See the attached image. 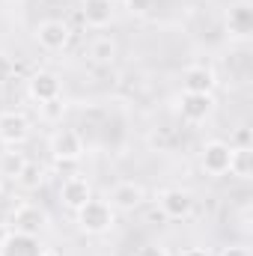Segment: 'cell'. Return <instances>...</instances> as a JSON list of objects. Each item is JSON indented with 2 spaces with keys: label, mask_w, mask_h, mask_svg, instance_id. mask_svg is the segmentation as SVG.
<instances>
[{
  "label": "cell",
  "mask_w": 253,
  "mask_h": 256,
  "mask_svg": "<svg viewBox=\"0 0 253 256\" xmlns=\"http://www.w3.org/2000/svg\"><path fill=\"white\" fill-rule=\"evenodd\" d=\"M74 214H78V230L86 232V236H104V232H110L114 224H116L114 206H110L108 200H96V196L86 200Z\"/></svg>",
  "instance_id": "6da1fadb"
},
{
  "label": "cell",
  "mask_w": 253,
  "mask_h": 256,
  "mask_svg": "<svg viewBox=\"0 0 253 256\" xmlns=\"http://www.w3.org/2000/svg\"><path fill=\"white\" fill-rule=\"evenodd\" d=\"M9 230L24 236H42L48 230V212L36 202H18L9 214Z\"/></svg>",
  "instance_id": "7a4b0ae2"
},
{
  "label": "cell",
  "mask_w": 253,
  "mask_h": 256,
  "mask_svg": "<svg viewBox=\"0 0 253 256\" xmlns=\"http://www.w3.org/2000/svg\"><path fill=\"white\" fill-rule=\"evenodd\" d=\"M176 114L182 116V122L200 126L214 114V96L212 92H179L176 98Z\"/></svg>",
  "instance_id": "3957f363"
},
{
  "label": "cell",
  "mask_w": 253,
  "mask_h": 256,
  "mask_svg": "<svg viewBox=\"0 0 253 256\" xmlns=\"http://www.w3.org/2000/svg\"><path fill=\"white\" fill-rule=\"evenodd\" d=\"M48 152L54 155V161L60 164H74L84 158L86 146H84V137L74 131V128H57L48 140Z\"/></svg>",
  "instance_id": "277c9868"
},
{
  "label": "cell",
  "mask_w": 253,
  "mask_h": 256,
  "mask_svg": "<svg viewBox=\"0 0 253 256\" xmlns=\"http://www.w3.org/2000/svg\"><path fill=\"white\" fill-rule=\"evenodd\" d=\"M30 120L24 110H3L0 114V143L6 149H21L30 140Z\"/></svg>",
  "instance_id": "5b68a950"
},
{
  "label": "cell",
  "mask_w": 253,
  "mask_h": 256,
  "mask_svg": "<svg viewBox=\"0 0 253 256\" xmlns=\"http://www.w3.org/2000/svg\"><path fill=\"white\" fill-rule=\"evenodd\" d=\"M194 194L182 188H164L158 194V208L167 220H188L194 214Z\"/></svg>",
  "instance_id": "8992f818"
},
{
  "label": "cell",
  "mask_w": 253,
  "mask_h": 256,
  "mask_svg": "<svg viewBox=\"0 0 253 256\" xmlns=\"http://www.w3.org/2000/svg\"><path fill=\"white\" fill-rule=\"evenodd\" d=\"M33 36H36L39 48H45V51H51V54L63 51L66 45L72 42V30H68V24L60 21V18H45V21H39L36 30H33Z\"/></svg>",
  "instance_id": "52a82bcc"
},
{
  "label": "cell",
  "mask_w": 253,
  "mask_h": 256,
  "mask_svg": "<svg viewBox=\"0 0 253 256\" xmlns=\"http://www.w3.org/2000/svg\"><path fill=\"white\" fill-rule=\"evenodd\" d=\"M27 96H30L36 104L51 102V98H60V96H63V80H60V74H57V72H48V68L33 72L30 80H27Z\"/></svg>",
  "instance_id": "ba28073f"
},
{
  "label": "cell",
  "mask_w": 253,
  "mask_h": 256,
  "mask_svg": "<svg viewBox=\"0 0 253 256\" xmlns=\"http://www.w3.org/2000/svg\"><path fill=\"white\" fill-rule=\"evenodd\" d=\"M230 155H232V146L226 140H208L200 152V164L208 176H224L230 173Z\"/></svg>",
  "instance_id": "9c48e42d"
},
{
  "label": "cell",
  "mask_w": 253,
  "mask_h": 256,
  "mask_svg": "<svg viewBox=\"0 0 253 256\" xmlns=\"http://www.w3.org/2000/svg\"><path fill=\"white\" fill-rule=\"evenodd\" d=\"M42 254H45V244L39 242V236H24V232L9 230L0 238V256H42Z\"/></svg>",
  "instance_id": "30bf717a"
},
{
  "label": "cell",
  "mask_w": 253,
  "mask_h": 256,
  "mask_svg": "<svg viewBox=\"0 0 253 256\" xmlns=\"http://www.w3.org/2000/svg\"><path fill=\"white\" fill-rule=\"evenodd\" d=\"M143 200H146V191L137 182H116L108 194V202L114 206V212H134L143 206Z\"/></svg>",
  "instance_id": "8fae6325"
},
{
  "label": "cell",
  "mask_w": 253,
  "mask_h": 256,
  "mask_svg": "<svg viewBox=\"0 0 253 256\" xmlns=\"http://www.w3.org/2000/svg\"><path fill=\"white\" fill-rule=\"evenodd\" d=\"M226 30L236 39H248L253 33V6L248 0H238V3L230 6V12H226Z\"/></svg>",
  "instance_id": "7c38bea8"
},
{
  "label": "cell",
  "mask_w": 253,
  "mask_h": 256,
  "mask_svg": "<svg viewBox=\"0 0 253 256\" xmlns=\"http://www.w3.org/2000/svg\"><path fill=\"white\" fill-rule=\"evenodd\" d=\"M60 200H63L66 208L78 212L86 200H92V185L84 176H68V179H63V185H60Z\"/></svg>",
  "instance_id": "4fadbf2b"
},
{
  "label": "cell",
  "mask_w": 253,
  "mask_h": 256,
  "mask_svg": "<svg viewBox=\"0 0 253 256\" xmlns=\"http://www.w3.org/2000/svg\"><path fill=\"white\" fill-rule=\"evenodd\" d=\"M218 78L208 66H188L182 74V90L185 92H214Z\"/></svg>",
  "instance_id": "5bb4252c"
},
{
  "label": "cell",
  "mask_w": 253,
  "mask_h": 256,
  "mask_svg": "<svg viewBox=\"0 0 253 256\" xmlns=\"http://www.w3.org/2000/svg\"><path fill=\"white\" fill-rule=\"evenodd\" d=\"M80 15H84V24L86 27L102 30V27H108L114 21V3L110 0H84Z\"/></svg>",
  "instance_id": "9a60e30c"
},
{
  "label": "cell",
  "mask_w": 253,
  "mask_h": 256,
  "mask_svg": "<svg viewBox=\"0 0 253 256\" xmlns=\"http://www.w3.org/2000/svg\"><path fill=\"white\" fill-rule=\"evenodd\" d=\"M116 54H120V48H116V42L110 36H98V39L90 42V60L96 66H114Z\"/></svg>",
  "instance_id": "2e32d148"
},
{
  "label": "cell",
  "mask_w": 253,
  "mask_h": 256,
  "mask_svg": "<svg viewBox=\"0 0 253 256\" xmlns=\"http://www.w3.org/2000/svg\"><path fill=\"white\" fill-rule=\"evenodd\" d=\"M45 176H48V170H45L39 161H27L15 182H18V188H24V191H36V188L45 185Z\"/></svg>",
  "instance_id": "e0dca14e"
},
{
  "label": "cell",
  "mask_w": 253,
  "mask_h": 256,
  "mask_svg": "<svg viewBox=\"0 0 253 256\" xmlns=\"http://www.w3.org/2000/svg\"><path fill=\"white\" fill-rule=\"evenodd\" d=\"M230 173L238 179H250L253 176V146L250 149H232L230 155Z\"/></svg>",
  "instance_id": "ac0fdd59"
},
{
  "label": "cell",
  "mask_w": 253,
  "mask_h": 256,
  "mask_svg": "<svg viewBox=\"0 0 253 256\" xmlns=\"http://www.w3.org/2000/svg\"><path fill=\"white\" fill-rule=\"evenodd\" d=\"M24 164H27L24 152H18V149H6V152L0 155V176L18 179V173L24 170Z\"/></svg>",
  "instance_id": "d6986e66"
},
{
  "label": "cell",
  "mask_w": 253,
  "mask_h": 256,
  "mask_svg": "<svg viewBox=\"0 0 253 256\" xmlns=\"http://www.w3.org/2000/svg\"><path fill=\"white\" fill-rule=\"evenodd\" d=\"M63 114H66L63 96H60V98H51V102H42V104H39V116H42L45 122H60V120H63Z\"/></svg>",
  "instance_id": "ffe728a7"
},
{
  "label": "cell",
  "mask_w": 253,
  "mask_h": 256,
  "mask_svg": "<svg viewBox=\"0 0 253 256\" xmlns=\"http://www.w3.org/2000/svg\"><path fill=\"white\" fill-rule=\"evenodd\" d=\"M230 146H232V149H250V146H253V134H250V128H248V126L236 128V134H232Z\"/></svg>",
  "instance_id": "44dd1931"
},
{
  "label": "cell",
  "mask_w": 253,
  "mask_h": 256,
  "mask_svg": "<svg viewBox=\"0 0 253 256\" xmlns=\"http://www.w3.org/2000/svg\"><path fill=\"white\" fill-rule=\"evenodd\" d=\"M15 78V60L0 51V84H9Z\"/></svg>",
  "instance_id": "7402d4cb"
},
{
  "label": "cell",
  "mask_w": 253,
  "mask_h": 256,
  "mask_svg": "<svg viewBox=\"0 0 253 256\" xmlns=\"http://www.w3.org/2000/svg\"><path fill=\"white\" fill-rule=\"evenodd\" d=\"M122 3H126V9L131 15H146L152 9V0H122Z\"/></svg>",
  "instance_id": "603a6c76"
},
{
  "label": "cell",
  "mask_w": 253,
  "mask_h": 256,
  "mask_svg": "<svg viewBox=\"0 0 253 256\" xmlns=\"http://www.w3.org/2000/svg\"><path fill=\"white\" fill-rule=\"evenodd\" d=\"M134 256H170V254H167V248H164V244H143Z\"/></svg>",
  "instance_id": "cb8c5ba5"
},
{
  "label": "cell",
  "mask_w": 253,
  "mask_h": 256,
  "mask_svg": "<svg viewBox=\"0 0 253 256\" xmlns=\"http://www.w3.org/2000/svg\"><path fill=\"white\" fill-rule=\"evenodd\" d=\"M220 256H250V250L244 248V244H230V248H224Z\"/></svg>",
  "instance_id": "d4e9b609"
},
{
  "label": "cell",
  "mask_w": 253,
  "mask_h": 256,
  "mask_svg": "<svg viewBox=\"0 0 253 256\" xmlns=\"http://www.w3.org/2000/svg\"><path fill=\"white\" fill-rule=\"evenodd\" d=\"M182 256H208V250H206V248H185Z\"/></svg>",
  "instance_id": "484cf974"
},
{
  "label": "cell",
  "mask_w": 253,
  "mask_h": 256,
  "mask_svg": "<svg viewBox=\"0 0 253 256\" xmlns=\"http://www.w3.org/2000/svg\"><path fill=\"white\" fill-rule=\"evenodd\" d=\"M42 256H63V254H57V250H51V248H45V254Z\"/></svg>",
  "instance_id": "4316f807"
},
{
  "label": "cell",
  "mask_w": 253,
  "mask_h": 256,
  "mask_svg": "<svg viewBox=\"0 0 253 256\" xmlns=\"http://www.w3.org/2000/svg\"><path fill=\"white\" fill-rule=\"evenodd\" d=\"M0 196H3V176H0Z\"/></svg>",
  "instance_id": "83f0119b"
},
{
  "label": "cell",
  "mask_w": 253,
  "mask_h": 256,
  "mask_svg": "<svg viewBox=\"0 0 253 256\" xmlns=\"http://www.w3.org/2000/svg\"><path fill=\"white\" fill-rule=\"evenodd\" d=\"M110 3H122V0H110Z\"/></svg>",
  "instance_id": "f1b7e54d"
}]
</instances>
